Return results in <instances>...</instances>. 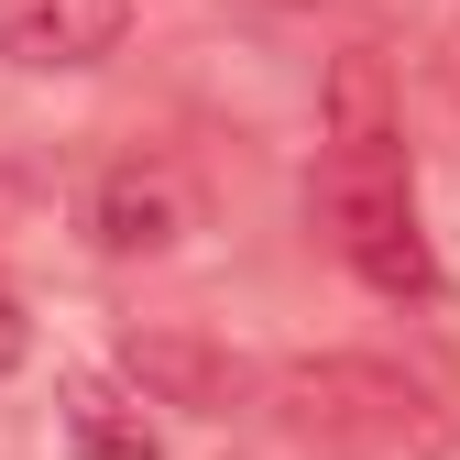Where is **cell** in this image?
<instances>
[{
    "label": "cell",
    "instance_id": "obj_1",
    "mask_svg": "<svg viewBox=\"0 0 460 460\" xmlns=\"http://www.w3.org/2000/svg\"><path fill=\"white\" fill-rule=\"evenodd\" d=\"M263 406L296 428V438H329V449H438L449 417L417 373H394L373 351H318V362H285L263 384Z\"/></svg>",
    "mask_w": 460,
    "mask_h": 460
},
{
    "label": "cell",
    "instance_id": "obj_2",
    "mask_svg": "<svg viewBox=\"0 0 460 460\" xmlns=\"http://www.w3.org/2000/svg\"><path fill=\"white\" fill-rule=\"evenodd\" d=\"M121 373H132L143 406H187V417H230L242 406V362H230L208 329H176V318L121 329Z\"/></svg>",
    "mask_w": 460,
    "mask_h": 460
},
{
    "label": "cell",
    "instance_id": "obj_3",
    "mask_svg": "<svg viewBox=\"0 0 460 460\" xmlns=\"http://www.w3.org/2000/svg\"><path fill=\"white\" fill-rule=\"evenodd\" d=\"M121 33H132V0H0V55L33 77L99 66V55H121Z\"/></svg>",
    "mask_w": 460,
    "mask_h": 460
},
{
    "label": "cell",
    "instance_id": "obj_4",
    "mask_svg": "<svg viewBox=\"0 0 460 460\" xmlns=\"http://www.w3.org/2000/svg\"><path fill=\"white\" fill-rule=\"evenodd\" d=\"M394 208H417L406 198V132H362V143H329L318 154V219L351 242V230L394 219Z\"/></svg>",
    "mask_w": 460,
    "mask_h": 460
},
{
    "label": "cell",
    "instance_id": "obj_5",
    "mask_svg": "<svg viewBox=\"0 0 460 460\" xmlns=\"http://www.w3.org/2000/svg\"><path fill=\"white\" fill-rule=\"evenodd\" d=\"M88 230H99V252H164V242H187V187L164 164H110L88 198Z\"/></svg>",
    "mask_w": 460,
    "mask_h": 460
},
{
    "label": "cell",
    "instance_id": "obj_6",
    "mask_svg": "<svg viewBox=\"0 0 460 460\" xmlns=\"http://www.w3.org/2000/svg\"><path fill=\"white\" fill-rule=\"evenodd\" d=\"M66 449H77V460H164V438H154V417H143V394L99 384V373L66 384Z\"/></svg>",
    "mask_w": 460,
    "mask_h": 460
},
{
    "label": "cell",
    "instance_id": "obj_7",
    "mask_svg": "<svg viewBox=\"0 0 460 460\" xmlns=\"http://www.w3.org/2000/svg\"><path fill=\"white\" fill-rule=\"evenodd\" d=\"M351 274L373 285V296H438V252H428V230H417V208H394V219H373V230H351Z\"/></svg>",
    "mask_w": 460,
    "mask_h": 460
},
{
    "label": "cell",
    "instance_id": "obj_8",
    "mask_svg": "<svg viewBox=\"0 0 460 460\" xmlns=\"http://www.w3.org/2000/svg\"><path fill=\"white\" fill-rule=\"evenodd\" d=\"M362 132H394L384 66H373V55H340V77H329V143H362Z\"/></svg>",
    "mask_w": 460,
    "mask_h": 460
},
{
    "label": "cell",
    "instance_id": "obj_9",
    "mask_svg": "<svg viewBox=\"0 0 460 460\" xmlns=\"http://www.w3.org/2000/svg\"><path fill=\"white\" fill-rule=\"evenodd\" d=\"M22 351H33V318H22L12 285H0V373H22Z\"/></svg>",
    "mask_w": 460,
    "mask_h": 460
},
{
    "label": "cell",
    "instance_id": "obj_10",
    "mask_svg": "<svg viewBox=\"0 0 460 460\" xmlns=\"http://www.w3.org/2000/svg\"><path fill=\"white\" fill-rule=\"evenodd\" d=\"M22 208H33V187L12 176V164H0V219H22Z\"/></svg>",
    "mask_w": 460,
    "mask_h": 460
}]
</instances>
